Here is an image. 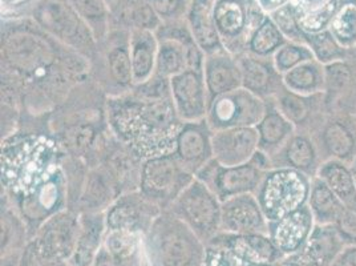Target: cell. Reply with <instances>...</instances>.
Wrapping results in <instances>:
<instances>
[{"mask_svg": "<svg viewBox=\"0 0 356 266\" xmlns=\"http://www.w3.org/2000/svg\"><path fill=\"white\" fill-rule=\"evenodd\" d=\"M108 124L121 144L143 160L172 155L184 127L170 97H145L125 93L106 103Z\"/></svg>", "mask_w": 356, "mask_h": 266, "instance_id": "6da1fadb", "label": "cell"}, {"mask_svg": "<svg viewBox=\"0 0 356 266\" xmlns=\"http://www.w3.org/2000/svg\"><path fill=\"white\" fill-rule=\"evenodd\" d=\"M59 144L40 133H14L1 143V184L22 198L36 191L61 168Z\"/></svg>", "mask_w": 356, "mask_h": 266, "instance_id": "7a4b0ae2", "label": "cell"}, {"mask_svg": "<svg viewBox=\"0 0 356 266\" xmlns=\"http://www.w3.org/2000/svg\"><path fill=\"white\" fill-rule=\"evenodd\" d=\"M145 238L150 266H204L207 244L168 210L157 217Z\"/></svg>", "mask_w": 356, "mask_h": 266, "instance_id": "3957f363", "label": "cell"}, {"mask_svg": "<svg viewBox=\"0 0 356 266\" xmlns=\"http://www.w3.org/2000/svg\"><path fill=\"white\" fill-rule=\"evenodd\" d=\"M312 180L291 168H273L265 172L255 197L267 221H278L307 205Z\"/></svg>", "mask_w": 356, "mask_h": 266, "instance_id": "277c9868", "label": "cell"}, {"mask_svg": "<svg viewBox=\"0 0 356 266\" xmlns=\"http://www.w3.org/2000/svg\"><path fill=\"white\" fill-rule=\"evenodd\" d=\"M221 204L216 193L194 178L166 210L192 228L208 245L221 232Z\"/></svg>", "mask_w": 356, "mask_h": 266, "instance_id": "5b68a950", "label": "cell"}, {"mask_svg": "<svg viewBox=\"0 0 356 266\" xmlns=\"http://www.w3.org/2000/svg\"><path fill=\"white\" fill-rule=\"evenodd\" d=\"M194 180L175 153L144 160L140 192L159 207H170Z\"/></svg>", "mask_w": 356, "mask_h": 266, "instance_id": "8992f818", "label": "cell"}, {"mask_svg": "<svg viewBox=\"0 0 356 266\" xmlns=\"http://www.w3.org/2000/svg\"><path fill=\"white\" fill-rule=\"evenodd\" d=\"M266 112V100L250 91L238 88L209 102L207 121L213 132L257 127Z\"/></svg>", "mask_w": 356, "mask_h": 266, "instance_id": "52a82bcc", "label": "cell"}, {"mask_svg": "<svg viewBox=\"0 0 356 266\" xmlns=\"http://www.w3.org/2000/svg\"><path fill=\"white\" fill-rule=\"evenodd\" d=\"M68 182L63 168L56 171L52 178H48L36 191L17 198L19 208L16 213L22 217L26 224L29 236L32 240L39 228L49 217L56 214L60 210H64L67 203V188Z\"/></svg>", "mask_w": 356, "mask_h": 266, "instance_id": "ba28073f", "label": "cell"}, {"mask_svg": "<svg viewBox=\"0 0 356 266\" xmlns=\"http://www.w3.org/2000/svg\"><path fill=\"white\" fill-rule=\"evenodd\" d=\"M264 176L265 172L250 162L237 166H222L214 159L194 175L218 196L221 203L239 194H255Z\"/></svg>", "mask_w": 356, "mask_h": 266, "instance_id": "9c48e42d", "label": "cell"}, {"mask_svg": "<svg viewBox=\"0 0 356 266\" xmlns=\"http://www.w3.org/2000/svg\"><path fill=\"white\" fill-rule=\"evenodd\" d=\"M163 212V208L141 192L124 193L105 210L106 229L136 232L147 236Z\"/></svg>", "mask_w": 356, "mask_h": 266, "instance_id": "30bf717a", "label": "cell"}, {"mask_svg": "<svg viewBox=\"0 0 356 266\" xmlns=\"http://www.w3.org/2000/svg\"><path fill=\"white\" fill-rule=\"evenodd\" d=\"M80 235V214L60 210L39 228L32 238L45 257L70 263Z\"/></svg>", "mask_w": 356, "mask_h": 266, "instance_id": "8fae6325", "label": "cell"}, {"mask_svg": "<svg viewBox=\"0 0 356 266\" xmlns=\"http://www.w3.org/2000/svg\"><path fill=\"white\" fill-rule=\"evenodd\" d=\"M322 162L339 160L351 164L356 159V116L341 114L325 118L312 134Z\"/></svg>", "mask_w": 356, "mask_h": 266, "instance_id": "7c38bea8", "label": "cell"}, {"mask_svg": "<svg viewBox=\"0 0 356 266\" xmlns=\"http://www.w3.org/2000/svg\"><path fill=\"white\" fill-rule=\"evenodd\" d=\"M172 100L178 116L184 123H195L207 118L209 93L204 70L186 68L169 79Z\"/></svg>", "mask_w": 356, "mask_h": 266, "instance_id": "4fadbf2b", "label": "cell"}, {"mask_svg": "<svg viewBox=\"0 0 356 266\" xmlns=\"http://www.w3.org/2000/svg\"><path fill=\"white\" fill-rule=\"evenodd\" d=\"M93 266H150L145 235L106 229Z\"/></svg>", "mask_w": 356, "mask_h": 266, "instance_id": "5bb4252c", "label": "cell"}, {"mask_svg": "<svg viewBox=\"0 0 356 266\" xmlns=\"http://www.w3.org/2000/svg\"><path fill=\"white\" fill-rule=\"evenodd\" d=\"M268 221L255 194H239L221 204V232L233 235H267Z\"/></svg>", "mask_w": 356, "mask_h": 266, "instance_id": "9a60e30c", "label": "cell"}, {"mask_svg": "<svg viewBox=\"0 0 356 266\" xmlns=\"http://www.w3.org/2000/svg\"><path fill=\"white\" fill-rule=\"evenodd\" d=\"M213 159L222 166L249 163L259 149V134L255 127L232 128L213 132Z\"/></svg>", "mask_w": 356, "mask_h": 266, "instance_id": "2e32d148", "label": "cell"}, {"mask_svg": "<svg viewBox=\"0 0 356 266\" xmlns=\"http://www.w3.org/2000/svg\"><path fill=\"white\" fill-rule=\"evenodd\" d=\"M209 244L221 245L252 266H280L286 258L268 235L218 233ZM208 244V245H209Z\"/></svg>", "mask_w": 356, "mask_h": 266, "instance_id": "e0dca14e", "label": "cell"}, {"mask_svg": "<svg viewBox=\"0 0 356 266\" xmlns=\"http://www.w3.org/2000/svg\"><path fill=\"white\" fill-rule=\"evenodd\" d=\"M314 226L315 220L312 210L309 205H305L278 221L268 222L267 235L278 251L287 258L297 256L302 251L309 237L312 236Z\"/></svg>", "mask_w": 356, "mask_h": 266, "instance_id": "ac0fdd59", "label": "cell"}, {"mask_svg": "<svg viewBox=\"0 0 356 266\" xmlns=\"http://www.w3.org/2000/svg\"><path fill=\"white\" fill-rule=\"evenodd\" d=\"M273 99L283 116L291 121L297 130L300 128L302 132L312 134V125L315 132L325 121L322 118V112L327 109L325 93L305 96L283 87Z\"/></svg>", "mask_w": 356, "mask_h": 266, "instance_id": "d6986e66", "label": "cell"}, {"mask_svg": "<svg viewBox=\"0 0 356 266\" xmlns=\"http://www.w3.org/2000/svg\"><path fill=\"white\" fill-rule=\"evenodd\" d=\"M211 136L213 131L207 118L195 123H184L178 134L175 155L192 175H195L213 159Z\"/></svg>", "mask_w": 356, "mask_h": 266, "instance_id": "ffe728a7", "label": "cell"}, {"mask_svg": "<svg viewBox=\"0 0 356 266\" xmlns=\"http://www.w3.org/2000/svg\"><path fill=\"white\" fill-rule=\"evenodd\" d=\"M38 19L47 30L74 48L90 47L92 38L86 26L79 20L72 10L61 3H48L39 8Z\"/></svg>", "mask_w": 356, "mask_h": 266, "instance_id": "44dd1931", "label": "cell"}, {"mask_svg": "<svg viewBox=\"0 0 356 266\" xmlns=\"http://www.w3.org/2000/svg\"><path fill=\"white\" fill-rule=\"evenodd\" d=\"M242 74V87L250 91L261 99L274 97L283 88V76L278 72L273 59L254 55H242L238 58Z\"/></svg>", "mask_w": 356, "mask_h": 266, "instance_id": "7402d4cb", "label": "cell"}, {"mask_svg": "<svg viewBox=\"0 0 356 266\" xmlns=\"http://www.w3.org/2000/svg\"><path fill=\"white\" fill-rule=\"evenodd\" d=\"M344 248L346 244L334 225L315 224L302 251L291 258L305 266H331Z\"/></svg>", "mask_w": 356, "mask_h": 266, "instance_id": "603a6c76", "label": "cell"}, {"mask_svg": "<svg viewBox=\"0 0 356 266\" xmlns=\"http://www.w3.org/2000/svg\"><path fill=\"white\" fill-rule=\"evenodd\" d=\"M322 164L318 147L310 133L296 132L273 157L274 168H291L315 178Z\"/></svg>", "mask_w": 356, "mask_h": 266, "instance_id": "cb8c5ba5", "label": "cell"}, {"mask_svg": "<svg viewBox=\"0 0 356 266\" xmlns=\"http://www.w3.org/2000/svg\"><path fill=\"white\" fill-rule=\"evenodd\" d=\"M204 77L208 88L209 102L217 96L242 88V74L238 60L218 51L204 61Z\"/></svg>", "mask_w": 356, "mask_h": 266, "instance_id": "d4e9b609", "label": "cell"}, {"mask_svg": "<svg viewBox=\"0 0 356 266\" xmlns=\"http://www.w3.org/2000/svg\"><path fill=\"white\" fill-rule=\"evenodd\" d=\"M106 233L105 212L81 213L80 235L70 266H93Z\"/></svg>", "mask_w": 356, "mask_h": 266, "instance_id": "484cf974", "label": "cell"}, {"mask_svg": "<svg viewBox=\"0 0 356 266\" xmlns=\"http://www.w3.org/2000/svg\"><path fill=\"white\" fill-rule=\"evenodd\" d=\"M255 128L259 134V149L267 153L271 159L297 132L294 124L284 118L277 108L273 97L267 99L265 116Z\"/></svg>", "mask_w": 356, "mask_h": 266, "instance_id": "4316f807", "label": "cell"}, {"mask_svg": "<svg viewBox=\"0 0 356 266\" xmlns=\"http://www.w3.org/2000/svg\"><path fill=\"white\" fill-rule=\"evenodd\" d=\"M116 184L106 169L90 171L81 194V213H103L119 197Z\"/></svg>", "mask_w": 356, "mask_h": 266, "instance_id": "83f0119b", "label": "cell"}, {"mask_svg": "<svg viewBox=\"0 0 356 266\" xmlns=\"http://www.w3.org/2000/svg\"><path fill=\"white\" fill-rule=\"evenodd\" d=\"M316 178H321L344 208L356 209V182L351 164L339 160H326L319 165Z\"/></svg>", "mask_w": 356, "mask_h": 266, "instance_id": "f1b7e54d", "label": "cell"}, {"mask_svg": "<svg viewBox=\"0 0 356 266\" xmlns=\"http://www.w3.org/2000/svg\"><path fill=\"white\" fill-rule=\"evenodd\" d=\"M129 47L134 86H140L148 81L156 72L159 45L148 30H136L132 35Z\"/></svg>", "mask_w": 356, "mask_h": 266, "instance_id": "f546056e", "label": "cell"}, {"mask_svg": "<svg viewBox=\"0 0 356 266\" xmlns=\"http://www.w3.org/2000/svg\"><path fill=\"white\" fill-rule=\"evenodd\" d=\"M282 76L283 87L294 93L305 96L325 93V65L316 59L305 61Z\"/></svg>", "mask_w": 356, "mask_h": 266, "instance_id": "4dcf8cb0", "label": "cell"}, {"mask_svg": "<svg viewBox=\"0 0 356 266\" xmlns=\"http://www.w3.org/2000/svg\"><path fill=\"white\" fill-rule=\"evenodd\" d=\"M191 24L193 38L197 45L210 54H216L221 49L220 35L216 27L213 0H195L191 14Z\"/></svg>", "mask_w": 356, "mask_h": 266, "instance_id": "1f68e13d", "label": "cell"}, {"mask_svg": "<svg viewBox=\"0 0 356 266\" xmlns=\"http://www.w3.org/2000/svg\"><path fill=\"white\" fill-rule=\"evenodd\" d=\"M307 205L316 225H334L344 205L319 178H312V191Z\"/></svg>", "mask_w": 356, "mask_h": 266, "instance_id": "d6a6232c", "label": "cell"}, {"mask_svg": "<svg viewBox=\"0 0 356 266\" xmlns=\"http://www.w3.org/2000/svg\"><path fill=\"white\" fill-rule=\"evenodd\" d=\"M29 230L22 217L13 210H1V257L20 256L30 242Z\"/></svg>", "mask_w": 356, "mask_h": 266, "instance_id": "836d02e7", "label": "cell"}, {"mask_svg": "<svg viewBox=\"0 0 356 266\" xmlns=\"http://www.w3.org/2000/svg\"><path fill=\"white\" fill-rule=\"evenodd\" d=\"M286 36L273 20H265L257 27L248 42L250 55L259 58H268L286 45Z\"/></svg>", "mask_w": 356, "mask_h": 266, "instance_id": "e575fe53", "label": "cell"}, {"mask_svg": "<svg viewBox=\"0 0 356 266\" xmlns=\"http://www.w3.org/2000/svg\"><path fill=\"white\" fill-rule=\"evenodd\" d=\"M214 20L223 39L236 40L246 29V15L234 1H222L214 7Z\"/></svg>", "mask_w": 356, "mask_h": 266, "instance_id": "d590c367", "label": "cell"}, {"mask_svg": "<svg viewBox=\"0 0 356 266\" xmlns=\"http://www.w3.org/2000/svg\"><path fill=\"white\" fill-rule=\"evenodd\" d=\"M106 70L112 80L121 88H132L134 83V70L131 60V47L118 45L106 54Z\"/></svg>", "mask_w": 356, "mask_h": 266, "instance_id": "8d00e7d4", "label": "cell"}, {"mask_svg": "<svg viewBox=\"0 0 356 266\" xmlns=\"http://www.w3.org/2000/svg\"><path fill=\"white\" fill-rule=\"evenodd\" d=\"M328 31L335 40L350 49L356 45V3H346L335 13Z\"/></svg>", "mask_w": 356, "mask_h": 266, "instance_id": "74e56055", "label": "cell"}, {"mask_svg": "<svg viewBox=\"0 0 356 266\" xmlns=\"http://www.w3.org/2000/svg\"><path fill=\"white\" fill-rule=\"evenodd\" d=\"M97 133L89 123H76L61 133V143L76 157L88 155L89 149L96 143Z\"/></svg>", "mask_w": 356, "mask_h": 266, "instance_id": "f35d334b", "label": "cell"}, {"mask_svg": "<svg viewBox=\"0 0 356 266\" xmlns=\"http://www.w3.org/2000/svg\"><path fill=\"white\" fill-rule=\"evenodd\" d=\"M326 72V87H325V100L326 107L335 102L338 96L348 88L353 83V70L346 60H338L325 65Z\"/></svg>", "mask_w": 356, "mask_h": 266, "instance_id": "ab89813d", "label": "cell"}, {"mask_svg": "<svg viewBox=\"0 0 356 266\" xmlns=\"http://www.w3.org/2000/svg\"><path fill=\"white\" fill-rule=\"evenodd\" d=\"M312 59H315V56L312 54V48L307 45L297 42H287L273 56L275 68L282 75L296 68L299 64Z\"/></svg>", "mask_w": 356, "mask_h": 266, "instance_id": "60d3db41", "label": "cell"}, {"mask_svg": "<svg viewBox=\"0 0 356 266\" xmlns=\"http://www.w3.org/2000/svg\"><path fill=\"white\" fill-rule=\"evenodd\" d=\"M307 45L312 48L315 59L323 65L330 63L346 59V49L341 47L330 31H325L318 35H312Z\"/></svg>", "mask_w": 356, "mask_h": 266, "instance_id": "b9f144b4", "label": "cell"}, {"mask_svg": "<svg viewBox=\"0 0 356 266\" xmlns=\"http://www.w3.org/2000/svg\"><path fill=\"white\" fill-rule=\"evenodd\" d=\"M122 19L137 30H148L157 24L156 11L148 3H134L127 6L122 11Z\"/></svg>", "mask_w": 356, "mask_h": 266, "instance_id": "7bdbcfd3", "label": "cell"}, {"mask_svg": "<svg viewBox=\"0 0 356 266\" xmlns=\"http://www.w3.org/2000/svg\"><path fill=\"white\" fill-rule=\"evenodd\" d=\"M204 266H252L236 253L216 244L207 245Z\"/></svg>", "mask_w": 356, "mask_h": 266, "instance_id": "ee69618b", "label": "cell"}, {"mask_svg": "<svg viewBox=\"0 0 356 266\" xmlns=\"http://www.w3.org/2000/svg\"><path fill=\"white\" fill-rule=\"evenodd\" d=\"M334 226L344 241L346 247L356 245V209L344 208Z\"/></svg>", "mask_w": 356, "mask_h": 266, "instance_id": "f6af8a7d", "label": "cell"}, {"mask_svg": "<svg viewBox=\"0 0 356 266\" xmlns=\"http://www.w3.org/2000/svg\"><path fill=\"white\" fill-rule=\"evenodd\" d=\"M19 266H70L65 261L52 260L45 257L44 254L38 248L33 240H31L20 254Z\"/></svg>", "mask_w": 356, "mask_h": 266, "instance_id": "bcb514c9", "label": "cell"}, {"mask_svg": "<svg viewBox=\"0 0 356 266\" xmlns=\"http://www.w3.org/2000/svg\"><path fill=\"white\" fill-rule=\"evenodd\" d=\"M77 11L87 19H99L105 14L103 0H74Z\"/></svg>", "mask_w": 356, "mask_h": 266, "instance_id": "7dc6e473", "label": "cell"}, {"mask_svg": "<svg viewBox=\"0 0 356 266\" xmlns=\"http://www.w3.org/2000/svg\"><path fill=\"white\" fill-rule=\"evenodd\" d=\"M179 7V0H154L153 8L161 16L173 15Z\"/></svg>", "mask_w": 356, "mask_h": 266, "instance_id": "c3c4849f", "label": "cell"}, {"mask_svg": "<svg viewBox=\"0 0 356 266\" xmlns=\"http://www.w3.org/2000/svg\"><path fill=\"white\" fill-rule=\"evenodd\" d=\"M331 266H356V245L346 247Z\"/></svg>", "mask_w": 356, "mask_h": 266, "instance_id": "681fc988", "label": "cell"}, {"mask_svg": "<svg viewBox=\"0 0 356 266\" xmlns=\"http://www.w3.org/2000/svg\"><path fill=\"white\" fill-rule=\"evenodd\" d=\"M287 3V0H259V4L264 10L266 11H277L280 8L284 7V4Z\"/></svg>", "mask_w": 356, "mask_h": 266, "instance_id": "f907efd6", "label": "cell"}, {"mask_svg": "<svg viewBox=\"0 0 356 266\" xmlns=\"http://www.w3.org/2000/svg\"><path fill=\"white\" fill-rule=\"evenodd\" d=\"M19 260H20V256L1 257V264H0V266H19Z\"/></svg>", "mask_w": 356, "mask_h": 266, "instance_id": "816d5d0a", "label": "cell"}, {"mask_svg": "<svg viewBox=\"0 0 356 266\" xmlns=\"http://www.w3.org/2000/svg\"><path fill=\"white\" fill-rule=\"evenodd\" d=\"M280 266H305L303 264H300V263H298L297 260H294V258H291V257H287V258H284L282 263H281V265Z\"/></svg>", "mask_w": 356, "mask_h": 266, "instance_id": "f5cc1de1", "label": "cell"}, {"mask_svg": "<svg viewBox=\"0 0 356 266\" xmlns=\"http://www.w3.org/2000/svg\"><path fill=\"white\" fill-rule=\"evenodd\" d=\"M351 169H353V173H354V178H355L356 182V159L351 163Z\"/></svg>", "mask_w": 356, "mask_h": 266, "instance_id": "db71d44e", "label": "cell"}]
</instances>
